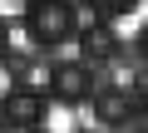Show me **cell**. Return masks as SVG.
I'll return each instance as SVG.
<instances>
[{
	"instance_id": "1",
	"label": "cell",
	"mask_w": 148,
	"mask_h": 133,
	"mask_svg": "<svg viewBox=\"0 0 148 133\" xmlns=\"http://www.w3.org/2000/svg\"><path fill=\"white\" fill-rule=\"evenodd\" d=\"M84 25V10L79 0H25V15H20V30L35 49H64L74 44Z\"/></svg>"
},
{
	"instance_id": "2",
	"label": "cell",
	"mask_w": 148,
	"mask_h": 133,
	"mask_svg": "<svg viewBox=\"0 0 148 133\" xmlns=\"http://www.w3.org/2000/svg\"><path fill=\"white\" fill-rule=\"evenodd\" d=\"M99 84V69H89L84 59H49L45 69V99L54 108H84Z\"/></svg>"
},
{
	"instance_id": "3",
	"label": "cell",
	"mask_w": 148,
	"mask_h": 133,
	"mask_svg": "<svg viewBox=\"0 0 148 133\" xmlns=\"http://www.w3.org/2000/svg\"><path fill=\"white\" fill-rule=\"evenodd\" d=\"M49 108H54V104L45 99V89H40L35 79H10L5 94H0V123L15 128V133L49 123Z\"/></svg>"
},
{
	"instance_id": "4",
	"label": "cell",
	"mask_w": 148,
	"mask_h": 133,
	"mask_svg": "<svg viewBox=\"0 0 148 133\" xmlns=\"http://www.w3.org/2000/svg\"><path fill=\"white\" fill-rule=\"evenodd\" d=\"M89 113H94V123L99 128H109V133H119V128H133L138 123V113H143V104L109 74L104 84H94V94H89V104H84Z\"/></svg>"
},
{
	"instance_id": "5",
	"label": "cell",
	"mask_w": 148,
	"mask_h": 133,
	"mask_svg": "<svg viewBox=\"0 0 148 133\" xmlns=\"http://www.w3.org/2000/svg\"><path fill=\"white\" fill-rule=\"evenodd\" d=\"M74 44H79V59L89 64V69H119L123 64V40L114 30V20H89L79 25V35H74Z\"/></svg>"
},
{
	"instance_id": "6",
	"label": "cell",
	"mask_w": 148,
	"mask_h": 133,
	"mask_svg": "<svg viewBox=\"0 0 148 133\" xmlns=\"http://www.w3.org/2000/svg\"><path fill=\"white\" fill-rule=\"evenodd\" d=\"M138 5L143 0H79V10H89L94 20H128L138 15Z\"/></svg>"
},
{
	"instance_id": "7",
	"label": "cell",
	"mask_w": 148,
	"mask_h": 133,
	"mask_svg": "<svg viewBox=\"0 0 148 133\" xmlns=\"http://www.w3.org/2000/svg\"><path fill=\"white\" fill-rule=\"evenodd\" d=\"M0 69H5L10 79H30V69H35V54H30V49H5Z\"/></svg>"
},
{
	"instance_id": "8",
	"label": "cell",
	"mask_w": 148,
	"mask_h": 133,
	"mask_svg": "<svg viewBox=\"0 0 148 133\" xmlns=\"http://www.w3.org/2000/svg\"><path fill=\"white\" fill-rule=\"evenodd\" d=\"M5 49H10V20L0 15V59H5Z\"/></svg>"
},
{
	"instance_id": "9",
	"label": "cell",
	"mask_w": 148,
	"mask_h": 133,
	"mask_svg": "<svg viewBox=\"0 0 148 133\" xmlns=\"http://www.w3.org/2000/svg\"><path fill=\"white\" fill-rule=\"evenodd\" d=\"M25 133H49V123H40V128H25Z\"/></svg>"
},
{
	"instance_id": "10",
	"label": "cell",
	"mask_w": 148,
	"mask_h": 133,
	"mask_svg": "<svg viewBox=\"0 0 148 133\" xmlns=\"http://www.w3.org/2000/svg\"><path fill=\"white\" fill-rule=\"evenodd\" d=\"M10 5H25V0H10Z\"/></svg>"
},
{
	"instance_id": "11",
	"label": "cell",
	"mask_w": 148,
	"mask_h": 133,
	"mask_svg": "<svg viewBox=\"0 0 148 133\" xmlns=\"http://www.w3.org/2000/svg\"><path fill=\"white\" fill-rule=\"evenodd\" d=\"M79 133H94V128H79Z\"/></svg>"
}]
</instances>
